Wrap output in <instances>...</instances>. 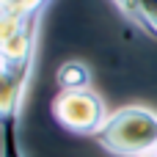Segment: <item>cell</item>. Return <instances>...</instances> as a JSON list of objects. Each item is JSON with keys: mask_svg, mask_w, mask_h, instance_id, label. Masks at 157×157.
Segmentation results:
<instances>
[{"mask_svg": "<svg viewBox=\"0 0 157 157\" xmlns=\"http://www.w3.org/2000/svg\"><path fill=\"white\" fill-rule=\"evenodd\" d=\"M3 157H22L19 135H17V116L3 119Z\"/></svg>", "mask_w": 157, "mask_h": 157, "instance_id": "cell-7", "label": "cell"}, {"mask_svg": "<svg viewBox=\"0 0 157 157\" xmlns=\"http://www.w3.org/2000/svg\"><path fill=\"white\" fill-rule=\"evenodd\" d=\"M97 144L116 157L157 155V113L141 105L113 110L97 132Z\"/></svg>", "mask_w": 157, "mask_h": 157, "instance_id": "cell-2", "label": "cell"}, {"mask_svg": "<svg viewBox=\"0 0 157 157\" xmlns=\"http://www.w3.org/2000/svg\"><path fill=\"white\" fill-rule=\"evenodd\" d=\"M52 116L63 130L97 138L110 113L99 94H94L91 88H80V91H58L52 99Z\"/></svg>", "mask_w": 157, "mask_h": 157, "instance_id": "cell-3", "label": "cell"}, {"mask_svg": "<svg viewBox=\"0 0 157 157\" xmlns=\"http://www.w3.org/2000/svg\"><path fill=\"white\" fill-rule=\"evenodd\" d=\"M50 0H0V19H19L30 14H44Z\"/></svg>", "mask_w": 157, "mask_h": 157, "instance_id": "cell-6", "label": "cell"}, {"mask_svg": "<svg viewBox=\"0 0 157 157\" xmlns=\"http://www.w3.org/2000/svg\"><path fill=\"white\" fill-rule=\"evenodd\" d=\"M44 14L0 19V116H19L22 94L36 61V36Z\"/></svg>", "mask_w": 157, "mask_h": 157, "instance_id": "cell-1", "label": "cell"}, {"mask_svg": "<svg viewBox=\"0 0 157 157\" xmlns=\"http://www.w3.org/2000/svg\"><path fill=\"white\" fill-rule=\"evenodd\" d=\"M55 80H58V88L61 91H80V88H88V66L80 63V61H66L58 66L55 72Z\"/></svg>", "mask_w": 157, "mask_h": 157, "instance_id": "cell-5", "label": "cell"}, {"mask_svg": "<svg viewBox=\"0 0 157 157\" xmlns=\"http://www.w3.org/2000/svg\"><path fill=\"white\" fill-rule=\"evenodd\" d=\"M149 157H157V155H149Z\"/></svg>", "mask_w": 157, "mask_h": 157, "instance_id": "cell-8", "label": "cell"}, {"mask_svg": "<svg viewBox=\"0 0 157 157\" xmlns=\"http://www.w3.org/2000/svg\"><path fill=\"white\" fill-rule=\"evenodd\" d=\"M121 14L135 25L141 28L146 36L157 39V0H113Z\"/></svg>", "mask_w": 157, "mask_h": 157, "instance_id": "cell-4", "label": "cell"}]
</instances>
